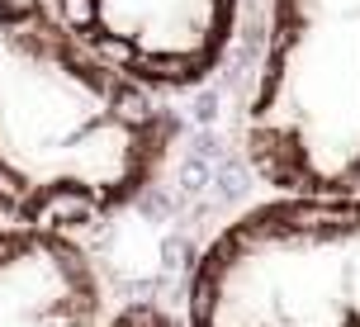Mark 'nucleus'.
<instances>
[{"mask_svg": "<svg viewBox=\"0 0 360 327\" xmlns=\"http://www.w3.org/2000/svg\"><path fill=\"white\" fill-rule=\"evenodd\" d=\"M67 29L143 86H195L214 72L237 0H53Z\"/></svg>", "mask_w": 360, "mask_h": 327, "instance_id": "obj_4", "label": "nucleus"}, {"mask_svg": "<svg viewBox=\"0 0 360 327\" xmlns=\"http://www.w3.org/2000/svg\"><path fill=\"white\" fill-rule=\"evenodd\" d=\"M105 327H180L171 313H162V309H152V304H133V309H124V313H114Z\"/></svg>", "mask_w": 360, "mask_h": 327, "instance_id": "obj_6", "label": "nucleus"}, {"mask_svg": "<svg viewBox=\"0 0 360 327\" xmlns=\"http://www.w3.org/2000/svg\"><path fill=\"white\" fill-rule=\"evenodd\" d=\"M247 162L280 195H360V0H270Z\"/></svg>", "mask_w": 360, "mask_h": 327, "instance_id": "obj_2", "label": "nucleus"}, {"mask_svg": "<svg viewBox=\"0 0 360 327\" xmlns=\"http://www.w3.org/2000/svg\"><path fill=\"white\" fill-rule=\"evenodd\" d=\"M171 147L152 86L100 57L53 0H0V218L53 228L143 195Z\"/></svg>", "mask_w": 360, "mask_h": 327, "instance_id": "obj_1", "label": "nucleus"}, {"mask_svg": "<svg viewBox=\"0 0 360 327\" xmlns=\"http://www.w3.org/2000/svg\"><path fill=\"white\" fill-rule=\"evenodd\" d=\"M185 327H360V195H280L209 242Z\"/></svg>", "mask_w": 360, "mask_h": 327, "instance_id": "obj_3", "label": "nucleus"}, {"mask_svg": "<svg viewBox=\"0 0 360 327\" xmlns=\"http://www.w3.org/2000/svg\"><path fill=\"white\" fill-rule=\"evenodd\" d=\"M0 327H105L90 256L53 228H0Z\"/></svg>", "mask_w": 360, "mask_h": 327, "instance_id": "obj_5", "label": "nucleus"}]
</instances>
